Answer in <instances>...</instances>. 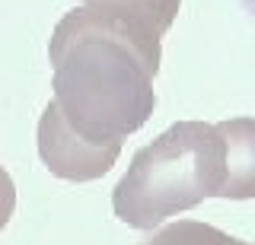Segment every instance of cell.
I'll list each match as a JSON object with an SVG mask.
<instances>
[{
	"label": "cell",
	"instance_id": "cell-2",
	"mask_svg": "<svg viewBox=\"0 0 255 245\" xmlns=\"http://www.w3.org/2000/svg\"><path fill=\"white\" fill-rule=\"evenodd\" d=\"M227 185V144L217 124L179 121L134 153L112 191V210L131 229H156L169 217L220 197Z\"/></svg>",
	"mask_w": 255,
	"mask_h": 245
},
{
	"label": "cell",
	"instance_id": "cell-3",
	"mask_svg": "<svg viewBox=\"0 0 255 245\" xmlns=\"http://www.w3.org/2000/svg\"><path fill=\"white\" fill-rule=\"evenodd\" d=\"M38 156H42L45 169L64 181L102 178L118 160L115 150H99V147L86 144L83 137H77L64 124L54 102H48L42 118H38Z\"/></svg>",
	"mask_w": 255,
	"mask_h": 245
},
{
	"label": "cell",
	"instance_id": "cell-8",
	"mask_svg": "<svg viewBox=\"0 0 255 245\" xmlns=\"http://www.w3.org/2000/svg\"><path fill=\"white\" fill-rule=\"evenodd\" d=\"M236 3H239V6H243V10L255 19V0H236Z\"/></svg>",
	"mask_w": 255,
	"mask_h": 245
},
{
	"label": "cell",
	"instance_id": "cell-6",
	"mask_svg": "<svg viewBox=\"0 0 255 245\" xmlns=\"http://www.w3.org/2000/svg\"><path fill=\"white\" fill-rule=\"evenodd\" d=\"M137 245H255V242L233 239V236L207 223H198V220H175V223H166L159 229H150Z\"/></svg>",
	"mask_w": 255,
	"mask_h": 245
},
{
	"label": "cell",
	"instance_id": "cell-1",
	"mask_svg": "<svg viewBox=\"0 0 255 245\" xmlns=\"http://www.w3.org/2000/svg\"><path fill=\"white\" fill-rule=\"evenodd\" d=\"M159 38L137 19L77 6L48 42L54 105L70 131L99 150L122 153L156 108Z\"/></svg>",
	"mask_w": 255,
	"mask_h": 245
},
{
	"label": "cell",
	"instance_id": "cell-5",
	"mask_svg": "<svg viewBox=\"0 0 255 245\" xmlns=\"http://www.w3.org/2000/svg\"><path fill=\"white\" fill-rule=\"evenodd\" d=\"M80 3L106 10V13H118V16H128V19H137L147 29H153L156 35H163L172 26L182 0H80Z\"/></svg>",
	"mask_w": 255,
	"mask_h": 245
},
{
	"label": "cell",
	"instance_id": "cell-4",
	"mask_svg": "<svg viewBox=\"0 0 255 245\" xmlns=\"http://www.w3.org/2000/svg\"><path fill=\"white\" fill-rule=\"evenodd\" d=\"M227 144V185L223 201H252L255 197V118H227L217 124Z\"/></svg>",
	"mask_w": 255,
	"mask_h": 245
},
{
	"label": "cell",
	"instance_id": "cell-7",
	"mask_svg": "<svg viewBox=\"0 0 255 245\" xmlns=\"http://www.w3.org/2000/svg\"><path fill=\"white\" fill-rule=\"evenodd\" d=\"M13 207H16V188H13V178L6 175V169L0 165V229L10 223Z\"/></svg>",
	"mask_w": 255,
	"mask_h": 245
}]
</instances>
